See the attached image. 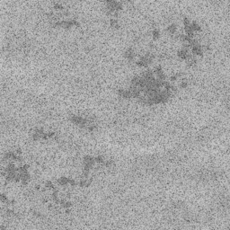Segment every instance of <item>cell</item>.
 Wrapping results in <instances>:
<instances>
[{
    "label": "cell",
    "mask_w": 230,
    "mask_h": 230,
    "mask_svg": "<svg viewBox=\"0 0 230 230\" xmlns=\"http://www.w3.org/2000/svg\"><path fill=\"white\" fill-rule=\"evenodd\" d=\"M103 165H104L105 167H112L113 165H114V162H113L112 159H108V160L105 161V163H104Z\"/></svg>",
    "instance_id": "obj_13"
},
{
    "label": "cell",
    "mask_w": 230,
    "mask_h": 230,
    "mask_svg": "<svg viewBox=\"0 0 230 230\" xmlns=\"http://www.w3.org/2000/svg\"><path fill=\"white\" fill-rule=\"evenodd\" d=\"M33 133H37V134L41 136L42 134H44L45 131H44V129L42 128H36V129H33Z\"/></svg>",
    "instance_id": "obj_12"
},
{
    "label": "cell",
    "mask_w": 230,
    "mask_h": 230,
    "mask_svg": "<svg viewBox=\"0 0 230 230\" xmlns=\"http://www.w3.org/2000/svg\"><path fill=\"white\" fill-rule=\"evenodd\" d=\"M117 94L120 97H122V99H132V95L130 94V92L129 91V89H125V88H120L117 91Z\"/></svg>",
    "instance_id": "obj_1"
},
{
    "label": "cell",
    "mask_w": 230,
    "mask_h": 230,
    "mask_svg": "<svg viewBox=\"0 0 230 230\" xmlns=\"http://www.w3.org/2000/svg\"><path fill=\"white\" fill-rule=\"evenodd\" d=\"M124 57L126 58V59L129 60V61L134 60L136 58V52H135L134 49H132V48H129V49H127L124 52Z\"/></svg>",
    "instance_id": "obj_2"
},
{
    "label": "cell",
    "mask_w": 230,
    "mask_h": 230,
    "mask_svg": "<svg viewBox=\"0 0 230 230\" xmlns=\"http://www.w3.org/2000/svg\"><path fill=\"white\" fill-rule=\"evenodd\" d=\"M32 139L34 140V141H37V140H40L41 139V136L37 134V133H32Z\"/></svg>",
    "instance_id": "obj_14"
},
{
    "label": "cell",
    "mask_w": 230,
    "mask_h": 230,
    "mask_svg": "<svg viewBox=\"0 0 230 230\" xmlns=\"http://www.w3.org/2000/svg\"><path fill=\"white\" fill-rule=\"evenodd\" d=\"M46 187H48V188H51V189H53V184H52V183H51V181H48V183L46 184Z\"/></svg>",
    "instance_id": "obj_17"
},
{
    "label": "cell",
    "mask_w": 230,
    "mask_h": 230,
    "mask_svg": "<svg viewBox=\"0 0 230 230\" xmlns=\"http://www.w3.org/2000/svg\"><path fill=\"white\" fill-rule=\"evenodd\" d=\"M187 86H188V84H187V82H181V84H180V87L181 88H186L187 87Z\"/></svg>",
    "instance_id": "obj_15"
},
{
    "label": "cell",
    "mask_w": 230,
    "mask_h": 230,
    "mask_svg": "<svg viewBox=\"0 0 230 230\" xmlns=\"http://www.w3.org/2000/svg\"><path fill=\"white\" fill-rule=\"evenodd\" d=\"M152 33V38L154 41H156V40H158L159 37H160V31L157 29V28H154L151 32Z\"/></svg>",
    "instance_id": "obj_7"
},
{
    "label": "cell",
    "mask_w": 230,
    "mask_h": 230,
    "mask_svg": "<svg viewBox=\"0 0 230 230\" xmlns=\"http://www.w3.org/2000/svg\"><path fill=\"white\" fill-rule=\"evenodd\" d=\"M53 7L55 10H64L65 9V6L61 3H54Z\"/></svg>",
    "instance_id": "obj_10"
},
{
    "label": "cell",
    "mask_w": 230,
    "mask_h": 230,
    "mask_svg": "<svg viewBox=\"0 0 230 230\" xmlns=\"http://www.w3.org/2000/svg\"><path fill=\"white\" fill-rule=\"evenodd\" d=\"M84 163H95L94 157L92 155H86L84 157Z\"/></svg>",
    "instance_id": "obj_9"
},
{
    "label": "cell",
    "mask_w": 230,
    "mask_h": 230,
    "mask_svg": "<svg viewBox=\"0 0 230 230\" xmlns=\"http://www.w3.org/2000/svg\"><path fill=\"white\" fill-rule=\"evenodd\" d=\"M58 183L61 185H65V184H69V178H67V177H61L60 179L58 180Z\"/></svg>",
    "instance_id": "obj_8"
},
{
    "label": "cell",
    "mask_w": 230,
    "mask_h": 230,
    "mask_svg": "<svg viewBox=\"0 0 230 230\" xmlns=\"http://www.w3.org/2000/svg\"><path fill=\"white\" fill-rule=\"evenodd\" d=\"M177 56L178 58H180L181 59H187L189 55H188V51L185 50V49H183V50H180L177 51Z\"/></svg>",
    "instance_id": "obj_4"
},
{
    "label": "cell",
    "mask_w": 230,
    "mask_h": 230,
    "mask_svg": "<svg viewBox=\"0 0 230 230\" xmlns=\"http://www.w3.org/2000/svg\"><path fill=\"white\" fill-rule=\"evenodd\" d=\"M110 26L112 27V28H113V29H116V30H118V29H120V23H119V21H118V19H116V18H111L110 19Z\"/></svg>",
    "instance_id": "obj_5"
},
{
    "label": "cell",
    "mask_w": 230,
    "mask_h": 230,
    "mask_svg": "<svg viewBox=\"0 0 230 230\" xmlns=\"http://www.w3.org/2000/svg\"><path fill=\"white\" fill-rule=\"evenodd\" d=\"M15 153L16 155H21L23 154V151H22V149H20V148H16V149H15Z\"/></svg>",
    "instance_id": "obj_16"
},
{
    "label": "cell",
    "mask_w": 230,
    "mask_h": 230,
    "mask_svg": "<svg viewBox=\"0 0 230 230\" xmlns=\"http://www.w3.org/2000/svg\"><path fill=\"white\" fill-rule=\"evenodd\" d=\"M166 31L167 32L170 34L171 37H174V36L176 34V32H177V26L174 23H171V25H169L166 28Z\"/></svg>",
    "instance_id": "obj_3"
},
{
    "label": "cell",
    "mask_w": 230,
    "mask_h": 230,
    "mask_svg": "<svg viewBox=\"0 0 230 230\" xmlns=\"http://www.w3.org/2000/svg\"><path fill=\"white\" fill-rule=\"evenodd\" d=\"M181 76V73H175V74H174V75H172L171 77H170V82H175Z\"/></svg>",
    "instance_id": "obj_11"
},
{
    "label": "cell",
    "mask_w": 230,
    "mask_h": 230,
    "mask_svg": "<svg viewBox=\"0 0 230 230\" xmlns=\"http://www.w3.org/2000/svg\"><path fill=\"white\" fill-rule=\"evenodd\" d=\"M105 161L106 160H105V158L103 155H96V156H94V162L96 164L100 165H103Z\"/></svg>",
    "instance_id": "obj_6"
}]
</instances>
